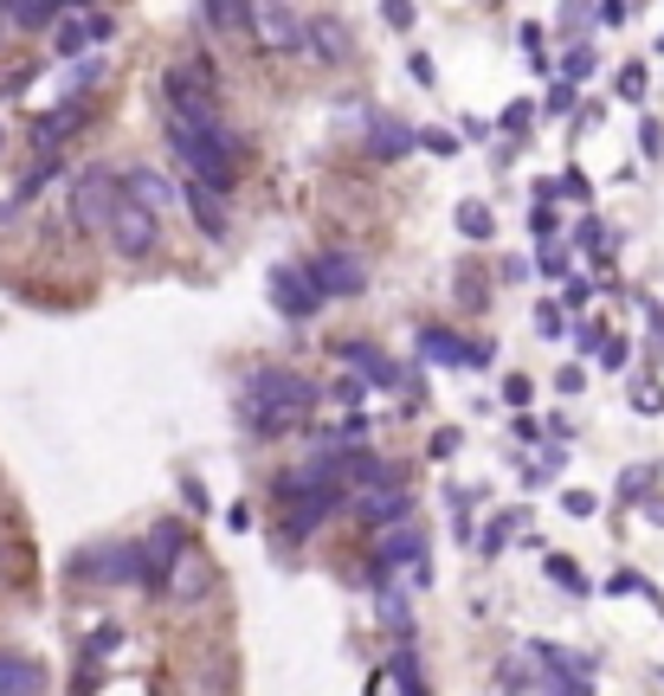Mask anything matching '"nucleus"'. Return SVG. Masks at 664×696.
<instances>
[{"mask_svg": "<svg viewBox=\"0 0 664 696\" xmlns=\"http://www.w3.org/2000/svg\"><path fill=\"white\" fill-rule=\"evenodd\" d=\"M162 129H168L175 155L194 168V181L220 187V194L232 187V155H239V143L220 129L214 104H162Z\"/></svg>", "mask_w": 664, "mask_h": 696, "instance_id": "1", "label": "nucleus"}, {"mask_svg": "<svg viewBox=\"0 0 664 696\" xmlns=\"http://www.w3.org/2000/svg\"><path fill=\"white\" fill-rule=\"evenodd\" d=\"M239 401H246V426L264 433V439H278V433L303 426V419L317 413L323 394H317L297 367H252V374H246V387H239Z\"/></svg>", "mask_w": 664, "mask_h": 696, "instance_id": "2", "label": "nucleus"}, {"mask_svg": "<svg viewBox=\"0 0 664 696\" xmlns=\"http://www.w3.org/2000/svg\"><path fill=\"white\" fill-rule=\"evenodd\" d=\"M349 497H342V484L335 477H317V471H291L278 477V510H284V529H291L297 542L317 529V522H330Z\"/></svg>", "mask_w": 664, "mask_h": 696, "instance_id": "3", "label": "nucleus"}, {"mask_svg": "<svg viewBox=\"0 0 664 696\" xmlns=\"http://www.w3.org/2000/svg\"><path fill=\"white\" fill-rule=\"evenodd\" d=\"M123 207V181H116L111 168L97 162V168H84L72 181V220H77V232H91V239H104L111 232V214Z\"/></svg>", "mask_w": 664, "mask_h": 696, "instance_id": "4", "label": "nucleus"}, {"mask_svg": "<svg viewBox=\"0 0 664 696\" xmlns=\"http://www.w3.org/2000/svg\"><path fill=\"white\" fill-rule=\"evenodd\" d=\"M374 568L387 574V568H413V581L426 586V529L413 522V516H401V522H387V529H374Z\"/></svg>", "mask_w": 664, "mask_h": 696, "instance_id": "5", "label": "nucleus"}, {"mask_svg": "<svg viewBox=\"0 0 664 696\" xmlns=\"http://www.w3.org/2000/svg\"><path fill=\"white\" fill-rule=\"evenodd\" d=\"M104 239L116 246V258L143 264V258L155 252V246H162V220H155L148 207H136V200H129V187H123V207L111 214V232H104Z\"/></svg>", "mask_w": 664, "mask_h": 696, "instance_id": "6", "label": "nucleus"}, {"mask_svg": "<svg viewBox=\"0 0 664 696\" xmlns=\"http://www.w3.org/2000/svg\"><path fill=\"white\" fill-rule=\"evenodd\" d=\"M207 586H214V554H200L187 542L175 561H168V574H162V593L175 600V606H200L207 600Z\"/></svg>", "mask_w": 664, "mask_h": 696, "instance_id": "7", "label": "nucleus"}, {"mask_svg": "<svg viewBox=\"0 0 664 696\" xmlns=\"http://www.w3.org/2000/svg\"><path fill=\"white\" fill-rule=\"evenodd\" d=\"M271 303H278L284 316H297V323H303V316H317L330 297L317 291L310 264H271Z\"/></svg>", "mask_w": 664, "mask_h": 696, "instance_id": "8", "label": "nucleus"}, {"mask_svg": "<svg viewBox=\"0 0 664 696\" xmlns=\"http://www.w3.org/2000/svg\"><path fill=\"white\" fill-rule=\"evenodd\" d=\"M349 510L362 516L369 529H387V522H401V516H413V497L401 490V477H381V484H362V490L349 497Z\"/></svg>", "mask_w": 664, "mask_h": 696, "instance_id": "9", "label": "nucleus"}, {"mask_svg": "<svg viewBox=\"0 0 664 696\" xmlns=\"http://www.w3.org/2000/svg\"><path fill=\"white\" fill-rule=\"evenodd\" d=\"M303 33H310V27L297 20L284 0H259V7H252V45H264V52H297Z\"/></svg>", "mask_w": 664, "mask_h": 696, "instance_id": "10", "label": "nucleus"}, {"mask_svg": "<svg viewBox=\"0 0 664 696\" xmlns=\"http://www.w3.org/2000/svg\"><path fill=\"white\" fill-rule=\"evenodd\" d=\"M310 278H317L323 297H362L369 291V264L355 252H317L310 258Z\"/></svg>", "mask_w": 664, "mask_h": 696, "instance_id": "11", "label": "nucleus"}, {"mask_svg": "<svg viewBox=\"0 0 664 696\" xmlns=\"http://www.w3.org/2000/svg\"><path fill=\"white\" fill-rule=\"evenodd\" d=\"M97 39H116V20H104V13H65V20L52 27V45H59V59H84Z\"/></svg>", "mask_w": 664, "mask_h": 696, "instance_id": "12", "label": "nucleus"}, {"mask_svg": "<svg viewBox=\"0 0 664 696\" xmlns=\"http://www.w3.org/2000/svg\"><path fill=\"white\" fill-rule=\"evenodd\" d=\"M419 355L445 362V367H490L484 342H465V335H452V330H419Z\"/></svg>", "mask_w": 664, "mask_h": 696, "instance_id": "13", "label": "nucleus"}, {"mask_svg": "<svg viewBox=\"0 0 664 696\" xmlns=\"http://www.w3.org/2000/svg\"><path fill=\"white\" fill-rule=\"evenodd\" d=\"M77 574H84V581H143V549H123V542L91 549L77 561Z\"/></svg>", "mask_w": 664, "mask_h": 696, "instance_id": "14", "label": "nucleus"}, {"mask_svg": "<svg viewBox=\"0 0 664 696\" xmlns=\"http://www.w3.org/2000/svg\"><path fill=\"white\" fill-rule=\"evenodd\" d=\"M123 187H129V200H136V207H148L155 220L181 207V194H175V181H168V175H155V168H129V175H123Z\"/></svg>", "mask_w": 664, "mask_h": 696, "instance_id": "15", "label": "nucleus"}, {"mask_svg": "<svg viewBox=\"0 0 664 696\" xmlns=\"http://www.w3.org/2000/svg\"><path fill=\"white\" fill-rule=\"evenodd\" d=\"M187 549V529L181 522H155V536H148V549H143V581L162 586V574H168V561Z\"/></svg>", "mask_w": 664, "mask_h": 696, "instance_id": "16", "label": "nucleus"}, {"mask_svg": "<svg viewBox=\"0 0 664 696\" xmlns=\"http://www.w3.org/2000/svg\"><path fill=\"white\" fill-rule=\"evenodd\" d=\"M362 143H369L381 162H394V155H406V148H419V129H406V123H394V116H369Z\"/></svg>", "mask_w": 664, "mask_h": 696, "instance_id": "17", "label": "nucleus"}, {"mask_svg": "<svg viewBox=\"0 0 664 696\" xmlns=\"http://www.w3.org/2000/svg\"><path fill=\"white\" fill-rule=\"evenodd\" d=\"M187 200V214H194V226L207 232V239H226V200H220V187H207V181H194L181 194Z\"/></svg>", "mask_w": 664, "mask_h": 696, "instance_id": "18", "label": "nucleus"}, {"mask_svg": "<svg viewBox=\"0 0 664 696\" xmlns=\"http://www.w3.org/2000/svg\"><path fill=\"white\" fill-rule=\"evenodd\" d=\"M0 696H45V671L20 652H0Z\"/></svg>", "mask_w": 664, "mask_h": 696, "instance_id": "19", "label": "nucleus"}, {"mask_svg": "<svg viewBox=\"0 0 664 696\" xmlns=\"http://www.w3.org/2000/svg\"><path fill=\"white\" fill-rule=\"evenodd\" d=\"M342 362L355 367L362 381H374V387H401V367L387 362L381 349H369V342H342Z\"/></svg>", "mask_w": 664, "mask_h": 696, "instance_id": "20", "label": "nucleus"}, {"mask_svg": "<svg viewBox=\"0 0 664 696\" xmlns=\"http://www.w3.org/2000/svg\"><path fill=\"white\" fill-rule=\"evenodd\" d=\"M84 116H91V111H84V104H77V97H72V104H65V111L39 116V123H33V148H39V155H52V148L65 143V136H72V129H84Z\"/></svg>", "mask_w": 664, "mask_h": 696, "instance_id": "21", "label": "nucleus"}, {"mask_svg": "<svg viewBox=\"0 0 664 696\" xmlns=\"http://www.w3.org/2000/svg\"><path fill=\"white\" fill-rule=\"evenodd\" d=\"M252 7L259 0H200V13H207V27L226 39H246L252 33Z\"/></svg>", "mask_w": 664, "mask_h": 696, "instance_id": "22", "label": "nucleus"}, {"mask_svg": "<svg viewBox=\"0 0 664 696\" xmlns=\"http://www.w3.org/2000/svg\"><path fill=\"white\" fill-rule=\"evenodd\" d=\"M77 7H84V0H13V20H20V27H45V20H65Z\"/></svg>", "mask_w": 664, "mask_h": 696, "instance_id": "23", "label": "nucleus"}, {"mask_svg": "<svg viewBox=\"0 0 664 696\" xmlns=\"http://www.w3.org/2000/svg\"><path fill=\"white\" fill-rule=\"evenodd\" d=\"M303 45H310V52H323V59H349V39H342V27H335V20L310 27V33H303Z\"/></svg>", "mask_w": 664, "mask_h": 696, "instance_id": "24", "label": "nucleus"}, {"mask_svg": "<svg viewBox=\"0 0 664 696\" xmlns=\"http://www.w3.org/2000/svg\"><path fill=\"white\" fill-rule=\"evenodd\" d=\"M458 226H465L471 239H490V207H471V200H465V207H458Z\"/></svg>", "mask_w": 664, "mask_h": 696, "instance_id": "25", "label": "nucleus"}, {"mask_svg": "<svg viewBox=\"0 0 664 696\" xmlns=\"http://www.w3.org/2000/svg\"><path fill=\"white\" fill-rule=\"evenodd\" d=\"M549 581L574 586V593H588V581H581V568H574V561H561V554H549Z\"/></svg>", "mask_w": 664, "mask_h": 696, "instance_id": "26", "label": "nucleus"}, {"mask_svg": "<svg viewBox=\"0 0 664 696\" xmlns=\"http://www.w3.org/2000/svg\"><path fill=\"white\" fill-rule=\"evenodd\" d=\"M510 529H517V516H497V522L484 529V554H504V542H510Z\"/></svg>", "mask_w": 664, "mask_h": 696, "instance_id": "27", "label": "nucleus"}, {"mask_svg": "<svg viewBox=\"0 0 664 696\" xmlns=\"http://www.w3.org/2000/svg\"><path fill=\"white\" fill-rule=\"evenodd\" d=\"M419 148L426 155H458V136L452 129H419Z\"/></svg>", "mask_w": 664, "mask_h": 696, "instance_id": "28", "label": "nucleus"}, {"mask_svg": "<svg viewBox=\"0 0 664 696\" xmlns=\"http://www.w3.org/2000/svg\"><path fill=\"white\" fill-rule=\"evenodd\" d=\"M362 394H369V381H362V374H355V381H335V387H330L335 406H362Z\"/></svg>", "mask_w": 664, "mask_h": 696, "instance_id": "29", "label": "nucleus"}, {"mask_svg": "<svg viewBox=\"0 0 664 696\" xmlns=\"http://www.w3.org/2000/svg\"><path fill=\"white\" fill-rule=\"evenodd\" d=\"M97 77H104V65H97V59H84V65L72 72V84H65V97H84V84H97Z\"/></svg>", "mask_w": 664, "mask_h": 696, "instance_id": "30", "label": "nucleus"}, {"mask_svg": "<svg viewBox=\"0 0 664 696\" xmlns=\"http://www.w3.org/2000/svg\"><path fill=\"white\" fill-rule=\"evenodd\" d=\"M561 72H568V84H581V77L593 72V52H588V45H581V52H568V59H561Z\"/></svg>", "mask_w": 664, "mask_h": 696, "instance_id": "31", "label": "nucleus"}, {"mask_svg": "<svg viewBox=\"0 0 664 696\" xmlns=\"http://www.w3.org/2000/svg\"><path fill=\"white\" fill-rule=\"evenodd\" d=\"M632 406H639V413H658V406H664L658 381H639V387H632Z\"/></svg>", "mask_w": 664, "mask_h": 696, "instance_id": "32", "label": "nucleus"}, {"mask_svg": "<svg viewBox=\"0 0 664 696\" xmlns=\"http://www.w3.org/2000/svg\"><path fill=\"white\" fill-rule=\"evenodd\" d=\"M620 97H632V104L645 97V65H626V72H620Z\"/></svg>", "mask_w": 664, "mask_h": 696, "instance_id": "33", "label": "nucleus"}, {"mask_svg": "<svg viewBox=\"0 0 664 696\" xmlns=\"http://www.w3.org/2000/svg\"><path fill=\"white\" fill-rule=\"evenodd\" d=\"M394 671H401V690H406V696H426V684L413 677V658H406V652H401V658H394Z\"/></svg>", "mask_w": 664, "mask_h": 696, "instance_id": "34", "label": "nucleus"}, {"mask_svg": "<svg viewBox=\"0 0 664 696\" xmlns=\"http://www.w3.org/2000/svg\"><path fill=\"white\" fill-rule=\"evenodd\" d=\"M561 510H568V516H593V497H588V490H568V497H561Z\"/></svg>", "mask_w": 664, "mask_h": 696, "instance_id": "35", "label": "nucleus"}, {"mask_svg": "<svg viewBox=\"0 0 664 696\" xmlns=\"http://www.w3.org/2000/svg\"><path fill=\"white\" fill-rule=\"evenodd\" d=\"M600 362H606V367H626V342H613V335H606V342H600Z\"/></svg>", "mask_w": 664, "mask_h": 696, "instance_id": "36", "label": "nucleus"}, {"mask_svg": "<svg viewBox=\"0 0 664 696\" xmlns=\"http://www.w3.org/2000/svg\"><path fill=\"white\" fill-rule=\"evenodd\" d=\"M381 13H387V27H413V7H406V0H387Z\"/></svg>", "mask_w": 664, "mask_h": 696, "instance_id": "37", "label": "nucleus"}, {"mask_svg": "<svg viewBox=\"0 0 664 696\" xmlns=\"http://www.w3.org/2000/svg\"><path fill=\"white\" fill-rule=\"evenodd\" d=\"M504 401H510V406L529 401V381H522V374H510V381H504Z\"/></svg>", "mask_w": 664, "mask_h": 696, "instance_id": "38", "label": "nucleus"}, {"mask_svg": "<svg viewBox=\"0 0 664 696\" xmlns=\"http://www.w3.org/2000/svg\"><path fill=\"white\" fill-rule=\"evenodd\" d=\"M639 143H645V155H658V148H664V129H658V123H645V129H639Z\"/></svg>", "mask_w": 664, "mask_h": 696, "instance_id": "39", "label": "nucleus"}, {"mask_svg": "<svg viewBox=\"0 0 664 696\" xmlns=\"http://www.w3.org/2000/svg\"><path fill=\"white\" fill-rule=\"evenodd\" d=\"M588 284H581V278H574V284H568V291H561V303H568V310H581V303H588Z\"/></svg>", "mask_w": 664, "mask_h": 696, "instance_id": "40", "label": "nucleus"}, {"mask_svg": "<svg viewBox=\"0 0 664 696\" xmlns=\"http://www.w3.org/2000/svg\"><path fill=\"white\" fill-rule=\"evenodd\" d=\"M536 330H542V335H561V310H536Z\"/></svg>", "mask_w": 664, "mask_h": 696, "instance_id": "41", "label": "nucleus"}, {"mask_svg": "<svg viewBox=\"0 0 664 696\" xmlns=\"http://www.w3.org/2000/svg\"><path fill=\"white\" fill-rule=\"evenodd\" d=\"M504 129H529V104H510V111H504Z\"/></svg>", "mask_w": 664, "mask_h": 696, "instance_id": "42", "label": "nucleus"}, {"mask_svg": "<svg viewBox=\"0 0 664 696\" xmlns=\"http://www.w3.org/2000/svg\"><path fill=\"white\" fill-rule=\"evenodd\" d=\"M542 271H554V278H561V271H568V252H561V246H549V252H542Z\"/></svg>", "mask_w": 664, "mask_h": 696, "instance_id": "43", "label": "nucleus"}, {"mask_svg": "<svg viewBox=\"0 0 664 696\" xmlns=\"http://www.w3.org/2000/svg\"><path fill=\"white\" fill-rule=\"evenodd\" d=\"M7 13H13V0H0V20H7Z\"/></svg>", "mask_w": 664, "mask_h": 696, "instance_id": "44", "label": "nucleus"}, {"mask_svg": "<svg viewBox=\"0 0 664 696\" xmlns=\"http://www.w3.org/2000/svg\"><path fill=\"white\" fill-rule=\"evenodd\" d=\"M7 214H13V207H7V200H0V226H7Z\"/></svg>", "mask_w": 664, "mask_h": 696, "instance_id": "45", "label": "nucleus"}, {"mask_svg": "<svg viewBox=\"0 0 664 696\" xmlns=\"http://www.w3.org/2000/svg\"><path fill=\"white\" fill-rule=\"evenodd\" d=\"M0 155H7V136H0Z\"/></svg>", "mask_w": 664, "mask_h": 696, "instance_id": "46", "label": "nucleus"}]
</instances>
